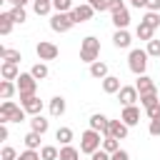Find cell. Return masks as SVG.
I'll use <instances>...</instances> for the list:
<instances>
[{
    "instance_id": "obj_1",
    "label": "cell",
    "mask_w": 160,
    "mask_h": 160,
    "mask_svg": "<svg viewBox=\"0 0 160 160\" xmlns=\"http://www.w3.org/2000/svg\"><path fill=\"white\" fill-rule=\"evenodd\" d=\"M98 55H100V40L95 35L82 38V42H80V60L82 62H95Z\"/></svg>"
},
{
    "instance_id": "obj_2",
    "label": "cell",
    "mask_w": 160,
    "mask_h": 160,
    "mask_svg": "<svg viewBox=\"0 0 160 160\" xmlns=\"http://www.w3.org/2000/svg\"><path fill=\"white\" fill-rule=\"evenodd\" d=\"M25 120V108H18L12 100H5L0 105V122H22Z\"/></svg>"
},
{
    "instance_id": "obj_3",
    "label": "cell",
    "mask_w": 160,
    "mask_h": 160,
    "mask_svg": "<svg viewBox=\"0 0 160 160\" xmlns=\"http://www.w3.org/2000/svg\"><path fill=\"white\" fill-rule=\"evenodd\" d=\"M100 148H102L100 132H98V130H92V128H88V130L80 135V152L92 155V152H95V150H100Z\"/></svg>"
},
{
    "instance_id": "obj_4",
    "label": "cell",
    "mask_w": 160,
    "mask_h": 160,
    "mask_svg": "<svg viewBox=\"0 0 160 160\" xmlns=\"http://www.w3.org/2000/svg\"><path fill=\"white\" fill-rule=\"evenodd\" d=\"M148 50H140V48H135V50H130V55H128V68L135 72V75H145V68H148Z\"/></svg>"
},
{
    "instance_id": "obj_5",
    "label": "cell",
    "mask_w": 160,
    "mask_h": 160,
    "mask_svg": "<svg viewBox=\"0 0 160 160\" xmlns=\"http://www.w3.org/2000/svg\"><path fill=\"white\" fill-rule=\"evenodd\" d=\"M35 90H38V80L32 78V72H20V75H18V92H20V100L35 95Z\"/></svg>"
},
{
    "instance_id": "obj_6",
    "label": "cell",
    "mask_w": 160,
    "mask_h": 160,
    "mask_svg": "<svg viewBox=\"0 0 160 160\" xmlns=\"http://www.w3.org/2000/svg\"><path fill=\"white\" fill-rule=\"evenodd\" d=\"M72 25H75V20H72L70 12H55V15L50 18V28H52L55 32H68Z\"/></svg>"
},
{
    "instance_id": "obj_7",
    "label": "cell",
    "mask_w": 160,
    "mask_h": 160,
    "mask_svg": "<svg viewBox=\"0 0 160 160\" xmlns=\"http://www.w3.org/2000/svg\"><path fill=\"white\" fill-rule=\"evenodd\" d=\"M35 52H38L40 60H55V58L60 55L58 45H55V42H48V40H40V42L35 45Z\"/></svg>"
},
{
    "instance_id": "obj_8",
    "label": "cell",
    "mask_w": 160,
    "mask_h": 160,
    "mask_svg": "<svg viewBox=\"0 0 160 160\" xmlns=\"http://www.w3.org/2000/svg\"><path fill=\"white\" fill-rule=\"evenodd\" d=\"M118 100H120L122 105H135V100H140V92H138L135 85H122V88L118 90Z\"/></svg>"
},
{
    "instance_id": "obj_9",
    "label": "cell",
    "mask_w": 160,
    "mask_h": 160,
    "mask_svg": "<svg viewBox=\"0 0 160 160\" xmlns=\"http://www.w3.org/2000/svg\"><path fill=\"white\" fill-rule=\"evenodd\" d=\"M92 12H95V8H92V5H88V2H82V5H78V8H72V10H70V15H72L75 25H78V22H88V20L92 18Z\"/></svg>"
},
{
    "instance_id": "obj_10",
    "label": "cell",
    "mask_w": 160,
    "mask_h": 160,
    "mask_svg": "<svg viewBox=\"0 0 160 160\" xmlns=\"http://www.w3.org/2000/svg\"><path fill=\"white\" fill-rule=\"evenodd\" d=\"M120 120H122V122H125L128 128L138 125V122H140V108H135V105H125V110H122Z\"/></svg>"
},
{
    "instance_id": "obj_11",
    "label": "cell",
    "mask_w": 160,
    "mask_h": 160,
    "mask_svg": "<svg viewBox=\"0 0 160 160\" xmlns=\"http://www.w3.org/2000/svg\"><path fill=\"white\" fill-rule=\"evenodd\" d=\"M20 105H22L25 112H30V115H40V110H42V100H40L38 95H30V98L20 100Z\"/></svg>"
},
{
    "instance_id": "obj_12",
    "label": "cell",
    "mask_w": 160,
    "mask_h": 160,
    "mask_svg": "<svg viewBox=\"0 0 160 160\" xmlns=\"http://www.w3.org/2000/svg\"><path fill=\"white\" fill-rule=\"evenodd\" d=\"M108 135H112V138H118V140H125V138H128V125H125L122 120H110Z\"/></svg>"
},
{
    "instance_id": "obj_13",
    "label": "cell",
    "mask_w": 160,
    "mask_h": 160,
    "mask_svg": "<svg viewBox=\"0 0 160 160\" xmlns=\"http://www.w3.org/2000/svg\"><path fill=\"white\" fill-rule=\"evenodd\" d=\"M112 25H115L118 30H125V28L130 25V12H128V8H122V10L112 12Z\"/></svg>"
},
{
    "instance_id": "obj_14",
    "label": "cell",
    "mask_w": 160,
    "mask_h": 160,
    "mask_svg": "<svg viewBox=\"0 0 160 160\" xmlns=\"http://www.w3.org/2000/svg\"><path fill=\"white\" fill-rule=\"evenodd\" d=\"M0 75H2V80H18V75H20V70H18V62H2L0 65Z\"/></svg>"
},
{
    "instance_id": "obj_15",
    "label": "cell",
    "mask_w": 160,
    "mask_h": 160,
    "mask_svg": "<svg viewBox=\"0 0 160 160\" xmlns=\"http://www.w3.org/2000/svg\"><path fill=\"white\" fill-rule=\"evenodd\" d=\"M108 125H110V120H108L105 115H100V112H95V115L90 118V128L98 130V132H102V135H108Z\"/></svg>"
},
{
    "instance_id": "obj_16",
    "label": "cell",
    "mask_w": 160,
    "mask_h": 160,
    "mask_svg": "<svg viewBox=\"0 0 160 160\" xmlns=\"http://www.w3.org/2000/svg\"><path fill=\"white\" fill-rule=\"evenodd\" d=\"M130 42H132V38H130L128 28L125 30H115V35H112V45L115 48H130Z\"/></svg>"
},
{
    "instance_id": "obj_17",
    "label": "cell",
    "mask_w": 160,
    "mask_h": 160,
    "mask_svg": "<svg viewBox=\"0 0 160 160\" xmlns=\"http://www.w3.org/2000/svg\"><path fill=\"white\" fill-rule=\"evenodd\" d=\"M135 88H138L140 95H142V92H155V82H152V78H148V75H138Z\"/></svg>"
},
{
    "instance_id": "obj_18",
    "label": "cell",
    "mask_w": 160,
    "mask_h": 160,
    "mask_svg": "<svg viewBox=\"0 0 160 160\" xmlns=\"http://www.w3.org/2000/svg\"><path fill=\"white\" fill-rule=\"evenodd\" d=\"M122 85H120V78H115V75H108V78H102V90L108 92V95H112V92H118Z\"/></svg>"
},
{
    "instance_id": "obj_19",
    "label": "cell",
    "mask_w": 160,
    "mask_h": 160,
    "mask_svg": "<svg viewBox=\"0 0 160 160\" xmlns=\"http://www.w3.org/2000/svg\"><path fill=\"white\" fill-rule=\"evenodd\" d=\"M48 108H50V115H52V118H60V115L65 112V98L55 95V98L50 100V105H48Z\"/></svg>"
},
{
    "instance_id": "obj_20",
    "label": "cell",
    "mask_w": 160,
    "mask_h": 160,
    "mask_svg": "<svg viewBox=\"0 0 160 160\" xmlns=\"http://www.w3.org/2000/svg\"><path fill=\"white\" fill-rule=\"evenodd\" d=\"M135 35H138L140 40H152V35H155V28H152V25H148L145 20H140V25H138Z\"/></svg>"
},
{
    "instance_id": "obj_21",
    "label": "cell",
    "mask_w": 160,
    "mask_h": 160,
    "mask_svg": "<svg viewBox=\"0 0 160 160\" xmlns=\"http://www.w3.org/2000/svg\"><path fill=\"white\" fill-rule=\"evenodd\" d=\"M90 75H92V78H98V80L108 78V65H105L102 60H95V62H90Z\"/></svg>"
},
{
    "instance_id": "obj_22",
    "label": "cell",
    "mask_w": 160,
    "mask_h": 160,
    "mask_svg": "<svg viewBox=\"0 0 160 160\" xmlns=\"http://www.w3.org/2000/svg\"><path fill=\"white\" fill-rule=\"evenodd\" d=\"M12 25H15L12 15H10V12H0V35H10Z\"/></svg>"
},
{
    "instance_id": "obj_23",
    "label": "cell",
    "mask_w": 160,
    "mask_h": 160,
    "mask_svg": "<svg viewBox=\"0 0 160 160\" xmlns=\"http://www.w3.org/2000/svg\"><path fill=\"white\" fill-rule=\"evenodd\" d=\"M15 90H18V82H12V80H2L0 82V98L2 100H10Z\"/></svg>"
},
{
    "instance_id": "obj_24",
    "label": "cell",
    "mask_w": 160,
    "mask_h": 160,
    "mask_svg": "<svg viewBox=\"0 0 160 160\" xmlns=\"http://www.w3.org/2000/svg\"><path fill=\"white\" fill-rule=\"evenodd\" d=\"M30 128H32L35 132L45 135V132H48V120H45L42 115H32V120H30Z\"/></svg>"
},
{
    "instance_id": "obj_25",
    "label": "cell",
    "mask_w": 160,
    "mask_h": 160,
    "mask_svg": "<svg viewBox=\"0 0 160 160\" xmlns=\"http://www.w3.org/2000/svg\"><path fill=\"white\" fill-rule=\"evenodd\" d=\"M80 158V150L78 148H72V145H62L60 148V158L58 160H78Z\"/></svg>"
},
{
    "instance_id": "obj_26",
    "label": "cell",
    "mask_w": 160,
    "mask_h": 160,
    "mask_svg": "<svg viewBox=\"0 0 160 160\" xmlns=\"http://www.w3.org/2000/svg\"><path fill=\"white\" fill-rule=\"evenodd\" d=\"M40 138H42L40 132L30 130V132H28V135L22 138V140H25V148H30V150H38V148H40Z\"/></svg>"
},
{
    "instance_id": "obj_27",
    "label": "cell",
    "mask_w": 160,
    "mask_h": 160,
    "mask_svg": "<svg viewBox=\"0 0 160 160\" xmlns=\"http://www.w3.org/2000/svg\"><path fill=\"white\" fill-rule=\"evenodd\" d=\"M40 158H42V160H58V158H60V150H58L55 145H42V148H40Z\"/></svg>"
},
{
    "instance_id": "obj_28",
    "label": "cell",
    "mask_w": 160,
    "mask_h": 160,
    "mask_svg": "<svg viewBox=\"0 0 160 160\" xmlns=\"http://www.w3.org/2000/svg\"><path fill=\"white\" fill-rule=\"evenodd\" d=\"M32 10L38 15H48L52 10V0H32Z\"/></svg>"
},
{
    "instance_id": "obj_29",
    "label": "cell",
    "mask_w": 160,
    "mask_h": 160,
    "mask_svg": "<svg viewBox=\"0 0 160 160\" xmlns=\"http://www.w3.org/2000/svg\"><path fill=\"white\" fill-rule=\"evenodd\" d=\"M55 138L60 140V145H70V142H72V130H70V128H58Z\"/></svg>"
},
{
    "instance_id": "obj_30",
    "label": "cell",
    "mask_w": 160,
    "mask_h": 160,
    "mask_svg": "<svg viewBox=\"0 0 160 160\" xmlns=\"http://www.w3.org/2000/svg\"><path fill=\"white\" fill-rule=\"evenodd\" d=\"M102 150H108V152L112 155L115 150H120V140L112 138V135H105V140H102Z\"/></svg>"
},
{
    "instance_id": "obj_31",
    "label": "cell",
    "mask_w": 160,
    "mask_h": 160,
    "mask_svg": "<svg viewBox=\"0 0 160 160\" xmlns=\"http://www.w3.org/2000/svg\"><path fill=\"white\" fill-rule=\"evenodd\" d=\"M10 15H12V20H15V22H20V25L28 20V12H25V8H20V5H12V8H10Z\"/></svg>"
},
{
    "instance_id": "obj_32",
    "label": "cell",
    "mask_w": 160,
    "mask_h": 160,
    "mask_svg": "<svg viewBox=\"0 0 160 160\" xmlns=\"http://www.w3.org/2000/svg\"><path fill=\"white\" fill-rule=\"evenodd\" d=\"M30 72H32L35 80H45V78H48V65H45V62H35Z\"/></svg>"
},
{
    "instance_id": "obj_33",
    "label": "cell",
    "mask_w": 160,
    "mask_h": 160,
    "mask_svg": "<svg viewBox=\"0 0 160 160\" xmlns=\"http://www.w3.org/2000/svg\"><path fill=\"white\" fill-rule=\"evenodd\" d=\"M155 102H160L158 90H155V92H142V95H140V105H142V108H150V105H155Z\"/></svg>"
},
{
    "instance_id": "obj_34",
    "label": "cell",
    "mask_w": 160,
    "mask_h": 160,
    "mask_svg": "<svg viewBox=\"0 0 160 160\" xmlns=\"http://www.w3.org/2000/svg\"><path fill=\"white\" fill-rule=\"evenodd\" d=\"M52 10L55 12H70L72 10V0H52Z\"/></svg>"
},
{
    "instance_id": "obj_35",
    "label": "cell",
    "mask_w": 160,
    "mask_h": 160,
    "mask_svg": "<svg viewBox=\"0 0 160 160\" xmlns=\"http://www.w3.org/2000/svg\"><path fill=\"white\" fill-rule=\"evenodd\" d=\"M2 60H8V62H20V60H22V55H20V50L8 48V50H5V55H2Z\"/></svg>"
},
{
    "instance_id": "obj_36",
    "label": "cell",
    "mask_w": 160,
    "mask_h": 160,
    "mask_svg": "<svg viewBox=\"0 0 160 160\" xmlns=\"http://www.w3.org/2000/svg\"><path fill=\"white\" fill-rule=\"evenodd\" d=\"M142 20H145L148 25H152V28H160V12H152V10H148Z\"/></svg>"
},
{
    "instance_id": "obj_37",
    "label": "cell",
    "mask_w": 160,
    "mask_h": 160,
    "mask_svg": "<svg viewBox=\"0 0 160 160\" xmlns=\"http://www.w3.org/2000/svg\"><path fill=\"white\" fill-rule=\"evenodd\" d=\"M145 50H148V55L160 58V40H155V38H152V40H148V48H145Z\"/></svg>"
},
{
    "instance_id": "obj_38",
    "label": "cell",
    "mask_w": 160,
    "mask_h": 160,
    "mask_svg": "<svg viewBox=\"0 0 160 160\" xmlns=\"http://www.w3.org/2000/svg\"><path fill=\"white\" fill-rule=\"evenodd\" d=\"M18 160H42V158H40V152H38V150H30V148H28L25 152H20V155H18Z\"/></svg>"
},
{
    "instance_id": "obj_39",
    "label": "cell",
    "mask_w": 160,
    "mask_h": 160,
    "mask_svg": "<svg viewBox=\"0 0 160 160\" xmlns=\"http://www.w3.org/2000/svg\"><path fill=\"white\" fill-rule=\"evenodd\" d=\"M0 158H2V160H18V152H15V148L5 145V148H2V152H0Z\"/></svg>"
},
{
    "instance_id": "obj_40",
    "label": "cell",
    "mask_w": 160,
    "mask_h": 160,
    "mask_svg": "<svg viewBox=\"0 0 160 160\" xmlns=\"http://www.w3.org/2000/svg\"><path fill=\"white\" fill-rule=\"evenodd\" d=\"M145 115H148L150 120H155V118H160V102H155V105H150V108H145Z\"/></svg>"
},
{
    "instance_id": "obj_41",
    "label": "cell",
    "mask_w": 160,
    "mask_h": 160,
    "mask_svg": "<svg viewBox=\"0 0 160 160\" xmlns=\"http://www.w3.org/2000/svg\"><path fill=\"white\" fill-rule=\"evenodd\" d=\"M148 132H150L152 138H160V118L150 120V128H148Z\"/></svg>"
},
{
    "instance_id": "obj_42",
    "label": "cell",
    "mask_w": 160,
    "mask_h": 160,
    "mask_svg": "<svg viewBox=\"0 0 160 160\" xmlns=\"http://www.w3.org/2000/svg\"><path fill=\"white\" fill-rule=\"evenodd\" d=\"M85 2H88V5H92V8H95V10H100V12H102V10H108V0H85Z\"/></svg>"
},
{
    "instance_id": "obj_43",
    "label": "cell",
    "mask_w": 160,
    "mask_h": 160,
    "mask_svg": "<svg viewBox=\"0 0 160 160\" xmlns=\"http://www.w3.org/2000/svg\"><path fill=\"white\" fill-rule=\"evenodd\" d=\"M125 5H122V0H108V10L110 12H118V10H122Z\"/></svg>"
},
{
    "instance_id": "obj_44",
    "label": "cell",
    "mask_w": 160,
    "mask_h": 160,
    "mask_svg": "<svg viewBox=\"0 0 160 160\" xmlns=\"http://www.w3.org/2000/svg\"><path fill=\"white\" fill-rule=\"evenodd\" d=\"M90 158H92V160H110V152H108V150H102V148H100V150H95V152H92V155H90Z\"/></svg>"
},
{
    "instance_id": "obj_45",
    "label": "cell",
    "mask_w": 160,
    "mask_h": 160,
    "mask_svg": "<svg viewBox=\"0 0 160 160\" xmlns=\"http://www.w3.org/2000/svg\"><path fill=\"white\" fill-rule=\"evenodd\" d=\"M110 160H130V155H128V150H115L110 155Z\"/></svg>"
},
{
    "instance_id": "obj_46",
    "label": "cell",
    "mask_w": 160,
    "mask_h": 160,
    "mask_svg": "<svg viewBox=\"0 0 160 160\" xmlns=\"http://www.w3.org/2000/svg\"><path fill=\"white\" fill-rule=\"evenodd\" d=\"M148 10H152V12H160V0H148V5H145Z\"/></svg>"
},
{
    "instance_id": "obj_47",
    "label": "cell",
    "mask_w": 160,
    "mask_h": 160,
    "mask_svg": "<svg viewBox=\"0 0 160 160\" xmlns=\"http://www.w3.org/2000/svg\"><path fill=\"white\" fill-rule=\"evenodd\" d=\"M0 140H8V128H5V122H0Z\"/></svg>"
},
{
    "instance_id": "obj_48",
    "label": "cell",
    "mask_w": 160,
    "mask_h": 160,
    "mask_svg": "<svg viewBox=\"0 0 160 160\" xmlns=\"http://www.w3.org/2000/svg\"><path fill=\"white\" fill-rule=\"evenodd\" d=\"M130 5H132V8H145L148 0H130Z\"/></svg>"
},
{
    "instance_id": "obj_49",
    "label": "cell",
    "mask_w": 160,
    "mask_h": 160,
    "mask_svg": "<svg viewBox=\"0 0 160 160\" xmlns=\"http://www.w3.org/2000/svg\"><path fill=\"white\" fill-rule=\"evenodd\" d=\"M28 2H30V0H12V5H20V8H25Z\"/></svg>"
},
{
    "instance_id": "obj_50",
    "label": "cell",
    "mask_w": 160,
    "mask_h": 160,
    "mask_svg": "<svg viewBox=\"0 0 160 160\" xmlns=\"http://www.w3.org/2000/svg\"><path fill=\"white\" fill-rule=\"evenodd\" d=\"M5 2H12V0H5Z\"/></svg>"
}]
</instances>
